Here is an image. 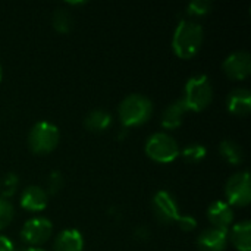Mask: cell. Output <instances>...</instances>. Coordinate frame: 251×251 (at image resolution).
Returning <instances> with one entry per match:
<instances>
[{
    "label": "cell",
    "mask_w": 251,
    "mask_h": 251,
    "mask_svg": "<svg viewBox=\"0 0 251 251\" xmlns=\"http://www.w3.org/2000/svg\"><path fill=\"white\" fill-rule=\"evenodd\" d=\"M119 119L124 126H140L153 115V103L143 94H129L119 104Z\"/></svg>",
    "instance_id": "7a4b0ae2"
},
{
    "label": "cell",
    "mask_w": 251,
    "mask_h": 251,
    "mask_svg": "<svg viewBox=\"0 0 251 251\" xmlns=\"http://www.w3.org/2000/svg\"><path fill=\"white\" fill-rule=\"evenodd\" d=\"M146 153L150 159L159 163H171L179 154V146L174 137L165 132L153 134L146 143Z\"/></svg>",
    "instance_id": "5b68a950"
},
{
    "label": "cell",
    "mask_w": 251,
    "mask_h": 251,
    "mask_svg": "<svg viewBox=\"0 0 251 251\" xmlns=\"http://www.w3.org/2000/svg\"><path fill=\"white\" fill-rule=\"evenodd\" d=\"M51 222L46 218H34L24 224L21 229V238L28 246H41L51 235Z\"/></svg>",
    "instance_id": "52a82bcc"
},
{
    "label": "cell",
    "mask_w": 251,
    "mask_h": 251,
    "mask_svg": "<svg viewBox=\"0 0 251 251\" xmlns=\"http://www.w3.org/2000/svg\"><path fill=\"white\" fill-rule=\"evenodd\" d=\"M49 196L47 193L35 185H31L24 190L21 196V207L28 212H41L47 207Z\"/></svg>",
    "instance_id": "7c38bea8"
},
{
    "label": "cell",
    "mask_w": 251,
    "mask_h": 251,
    "mask_svg": "<svg viewBox=\"0 0 251 251\" xmlns=\"http://www.w3.org/2000/svg\"><path fill=\"white\" fill-rule=\"evenodd\" d=\"M16 187H18V176L13 175V174H7L1 178L0 181V194H1V199H7V197H12L16 191Z\"/></svg>",
    "instance_id": "44dd1931"
},
{
    "label": "cell",
    "mask_w": 251,
    "mask_h": 251,
    "mask_svg": "<svg viewBox=\"0 0 251 251\" xmlns=\"http://www.w3.org/2000/svg\"><path fill=\"white\" fill-rule=\"evenodd\" d=\"M13 213H15L13 212V206L7 200L0 197V231L4 229L12 222Z\"/></svg>",
    "instance_id": "7402d4cb"
},
{
    "label": "cell",
    "mask_w": 251,
    "mask_h": 251,
    "mask_svg": "<svg viewBox=\"0 0 251 251\" xmlns=\"http://www.w3.org/2000/svg\"><path fill=\"white\" fill-rule=\"evenodd\" d=\"M187 107L182 101V99L179 100H175L174 103H171L163 115H162V126L166 128V129H175L178 126H181L182 121H184V116L187 113Z\"/></svg>",
    "instance_id": "9a60e30c"
},
{
    "label": "cell",
    "mask_w": 251,
    "mask_h": 251,
    "mask_svg": "<svg viewBox=\"0 0 251 251\" xmlns=\"http://www.w3.org/2000/svg\"><path fill=\"white\" fill-rule=\"evenodd\" d=\"M0 251H15L13 243L4 235H0Z\"/></svg>",
    "instance_id": "484cf974"
},
{
    "label": "cell",
    "mask_w": 251,
    "mask_h": 251,
    "mask_svg": "<svg viewBox=\"0 0 251 251\" xmlns=\"http://www.w3.org/2000/svg\"><path fill=\"white\" fill-rule=\"evenodd\" d=\"M225 194L229 206L246 207L251 201V182L250 174L247 171L235 174L226 182Z\"/></svg>",
    "instance_id": "8992f818"
},
{
    "label": "cell",
    "mask_w": 251,
    "mask_h": 251,
    "mask_svg": "<svg viewBox=\"0 0 251 251\" xmlns=\"http://www.w3.org/2000/svg\"><path fill=\"white\" fill-rule=\"evenodd\" d=\"M206 153H207V150H206L204 146L194 143V144L187 146L182 150L181 154H182L185 162H188V163H199V162H201L206 157Z\"/></svg>",
    "instance_id": "ffe728a7"
},
{
    "label": "cell",
    "mask_w": 251,
    "mask_h": 251,
    "mask_svg": "<svg viewBox=\"0 0 251 251\" xmlns=\"http://www.w3.org/2000/svg\"><path fill=\"white\" fill-rule=\"evenodd\" d=\"M222 69L226 76L231 79H246L251 72V56L249 51H235L229 54L222 65Z\"/></svg>",
    "instance_id": "ba28073f"
},
{
    "label": "cell",
    "mask_w": 251,
    "mask_h": 251,
    "mask_svg": "<svg viewBox=\"0 0 251 251\" xmlns=\"http://www.w3.org/2000/svg\"><path fill=\"white\" fill-rule=\"evenodd\" d=\"M176 222H178L179 228L182 231H187V232L196 229V226H197V221L191 216H179V219Z\"/></svg>",
    "instance_id": "d4e9b609"
},
{
    "label": "cell",
    "mask_w": 251,
    "mask_h": 251,
    "mask_svg": "<svg viewBox=\"0 0 251 251\" xmlns=\"http://www.w3.org/2000/svg\"><path fill=\"white\" fill-rule=\"evenodd\" d=\"M51 22H53L54 29L60 34H66L72 28V16L69 15V12H66L63 9H57L53 13Z\"/></svg>",
    "instance_id": "d6986e66"
},
{
    "label": "cell",
    "mask_w": 251,
    "mask_h": 251,
    "mask_svg": "<svg viewBox=\"0 0 251 251\" xmlns=\"http://www.w3.org/2000/svg\"><path fill=\"white\" fill-rule=\"evenodd\" d=\"M228 244V231L219 228H209L197 238L200 251H224Z\"/></svg>",
    "instance_id": "30bf717a"
},
{
    "label": "cell",
    "mask_w": 251,
    "mask_h": 251,
    "mask_svg": "<svg viewBox=\"0 0 251 251\" xmlns=\"http://www.w3.org/2000/svg\"><path fill=\"white\" fill-rule=\"evenodd\" d=\"M1 76H3V75H1V66H0V81H1Z\"/></svg>",
    "instance_id": "83f0119b"
},
{
    "label": "cell",
    "mask_w": 251,
    "mask_h": 251,
    "mask_svg": "<svg viewBox=\"0 0 251 251\" xmlns=\"http://www.w3.org/2000/svg\"><path fill=\"white\" fill-rule=\"evenodd\" d=\"M153 210L162 224H171L179 219L178 204L168 191H159L153 197Z\"/></svg>",
    "instance_id": "9c48e42d"
},
{
    "label": "cell",
    "mask_w": 251,
    "mask_h": 251,
    "mask_svg": "<svg viewBox=\"0 0 251 251\" xmlns=\"http://www.w3.org/2000/svg\"><path fill=\"white\" fill-rule=\"evenodd\" d=\"M203 38L204 32L201 25L193 21H181L174 32L172 49L178 57L191 59L199 53L203 44Z\"/></svg>",
    "instance_id": "6da1fadb"
},
{
    "label": "cell",
    "mask_w": 251,
    "mask_h": 251,
    "mask_svg": "<svg viewBox=\"0 0 251 251\" xmlns=\"http://www.w3.org/2000/svg\"><path fill=\"white\" fill-rule=\"evenodd\" d=\"M84 238L78 229H65L54 240V251H82Z\"/></svg>",
    "instance_id": "5bb4252c"
},
{
    "label": "cell",
    "mask_w": 251,
    "mask_h": 251,
    "mask_svg": "<svg viewBox=\"0 0 251 251\" xmlns=\"http://www.w3.org/2000/svg\"><path fill=\"white\" fill-rule=\"evenodd\" d=\"M212 100H213V88L210 79L206 75H197L188 79L182 97L187 110L201 112L206 107H209Z\"/></svg>",
    "instance_id": "3957f363"
},
{
    "label": "cell",
    "mask_w": 251,
    "mask_h": 251,
    "mask_svg": "<svg viewBox=\"0 0 251 251\" xmlns=\"http://www.w3.org/2000/svg\"><path fill=\"white\" fill-rule=\"evenodd\" d=\"M219 153L231 165H240L243 162V150L232 140H224L219 144Z\"/></svg>",
    "instance_id": "ac0fdd59"
},
{
    "label": "cell",
    "mask_w": 251,
    "mask_h": 251,
    "mask_svg": "<svg viewBox=\"0 0 251 251\" xmlns=\"http://www.w3.org/2000/svg\"><path fill=\"white\" fill-rule=\"evenodd\" d=\"M21 251H44V250L37 249V247H28V249H24V250H21Z\"/></svg>",
    "instance_id": "4316f807"
},
{
    "label": "cell",
    "mask_w": 251,
    "mask_h": 251,
    "mask_svg": "<svg viewBox=\"0 0 251 251\" xmlns=\"http://www.w3.org/2000/svg\"><path fill=\"white\" fill-rule=\"evenodd\" d=\"M63 187V176L59 171H53L47 178V191L49 194H57Z\"/></svg>",
    "instance_id": "cb8c5ba5"
},
{
    "label": "cell",
    "mask_w": 251,
    "mask_h": 251,
    "mask_svg": "<svg viewBox=\"0 0 251 251\" xmlns=\"http://www.w3.org/2000/svg\"><path fill=\"white\" fill-rule=\"evenodd\" d=\"M207 219L213 225V228L228 231L229 225L234 221V212L231 206L225 201H215L207 209Z\"/></svg>",
    "instance_id": "8fae6325"
},
{
    "label": "cell",
    "mask_w": 251,
    "mask_h": 251,
    "mask_svg": "<svg viewBox=\"0 0 251 251\" xmlns=\"http://www.w3.org/2000/svg\"><path fill=\"white\" fill-rule=\"evenodd\" d=\"M226 107L232 115L246 116L251 110V94L247 88H235L226 100Z\"/></svg>",
    "instance_id": "4fadbf2b"
},
{
    "label": "cell",
    "mask_w": 251,
    "mask_h": 251,
    "mask_svg": "<svg viewBox=\"0 0 251 251\" xmlns=\"http://www.w3.org/2000/svg\"><path fill=\"white\" fill-rule=\"evenodd\" d=\"M60 132L57 126L51 122L41 121L32 126L28 135V144L34 154H49L59 143Z\"/></svg>",
    "instance_id": "277c9868"
},
{
    "label": "cell",
    "mask_w": 251,
    "mask_h": 251,
    "mask_svg": "<svg viewBox=\"0 0 251 251\" xmlns=\"http://www.w3.org/2000/svg\"><path fill=\"white\" fill-rule=\"evenodd\" d=\"M212 9V3L207 1V0H196V1H191L187 7V13L188 15H193V16H201V15H206L209 13Z\"/></svg>",
    "instance_id": "603a6c76"
},
{
    "label": "cell",
    "mask_w": 251,
    "mask_h": 251,
    "mask_svg": "<svg viewBox=\"0 0 251 251\" xmlns=\"http://www.w3.org/2000/svg\"><path fill=\"white\" fill-rule=\"evenodd\" d=\"M231 243L238 251L251 250V224L249 221L240 222L232 228Z\"/></svg>",
    "instance_id": "2e32d148"
},
{
    "label": "cell",
    "mask_w": 251,
    "mask_h": 251,
    "mask_svg": "<svg viewBox=\"0 0 251 251\" xmlns=\"http://www.w3.org/2000/svg\"><path fill=\"white\" fill-rule=\"evenodd\" d=\"M110 124H112L110 113H107L106 110H101V109H96V110L90 112L84 119L85 128L91 132H101V131L107 129L110 126Z\"/></svg>",
    "instance_id": "e0dca14e"
}]
</instances>
